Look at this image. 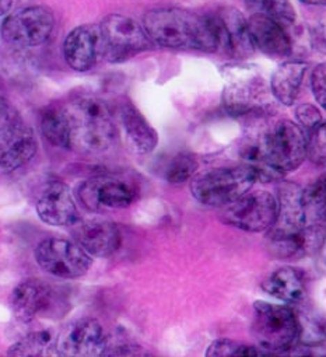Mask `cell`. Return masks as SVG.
<instances>
[{
	"label": "cell",
	"mask_w": 326,
	"mask_h": 357,
	"mask_svg": "<svg viewBox=\"0 0 326 357\" xmlns=\"http://www.w3.org/2000/svg\"><path fill=\"white\" fill-rule=\"evenodd\" d=\"M143 29L150 41L160 47L219 51L210 16H198L180 9H155L144 15Z\"/></svg>",
	"instance_id": "6da1fadb"
},
{
	"label": "cell",
	"mask_w": 326,
	"mask_h": 357,
	"mask_svg": "<svg viewBox=\"0 0 326 357\" xmlns=\"http://www.w3.org/2000/svg\"><path fill=\"white\" fill-rule=\"evenodd\" d=\"M69 125V149L84 155L108 151L116 128L108 104L94 96H80L63 107Z\"/></svg>",
	"instance_id": "7a4b0ae2"
},
{
	"label": "cell",
	"mask_w": 326,
	"mask_h": 357,
	"mask_svg": "<svg viewBox=\"0 0 326 357\" xmlns=\"http://www.w3.org/2000/svg\"><path fill=\"white\" fill-rule=\"evenodd\" d=\"M254 312L251 329L263 351L284 353L297 346L301 337V324L290 307L256 301Z\"/></svg>",
	"instance_id": "3957f363"
},
{
	"label": "cell",
	"mask_w": 326,
	"mask_h": 357,
	"mask_svg": "<svg viewBox=\"0 0 326 357\" xmlns=\"http://www.w3.org/2000/svg\"><path fill=\"white\" fill-rule=\"evenodd\" d=\"M256 181L255 171L248 165L217 168L195 176L191 191L202 205L224 208L249 192Z\"/></svg>",
	"instance_id": "277c9868"
},
{
	"label": "cell",
	"mask_w": 326,
	"mask_h": 357,
	"mask_svg": "<svg viewBox=\"0 0 326 357\" xmlns=\"http://www.w3.org/2000/svg\"><path fill=\"white\" fill-rule=\"evenodd\" d=\"M100 55L109 62H123L150 50L151 41L143 26L123 15H109L97 26Z\"/></svg>",
	"instance_id": "5b68a950"
},
{
	"label": "cell",
	"mask_w": 326,
	"mask_h": 357,
	"mask_svg": "<svg viewBox=\"0 0 326 357\" xmlns=\"http://www.w3.org/2000/svg\"><path fill=\"white\" fill-rule=\"evenodd\" d=\"M34 255L42 271L61 279L82 278L91 266V257L77 243L65 238L41 241Z\"/></svg>",
	"instance_id": "8992f818"
},
{
	"label": "cell",
	"mask_w": 326,
	"mask_h": 357,
	"mask_svg": "<svg viewBox=\"0 0 326 357\" xmlns=\"http://www.w3.org/2000/svg\"><path fill=\"white\" fill-rule=\"evenodd\" d=\"M54 27L55 17L51 9L31 6L6 17L2 24V37L9 45L33 48L47 43Z\"/></svg>",
	"instance_id": "52a82bcc"
},
{
	"label": "cell",
	"mask_w": 326,
	"mask_h": 357,
	"mask_svg": "<svg viewBox=\"0 0 326 357\" xmlns=\"http://www.w3.org/2000/svg\"><path fill=\"white\" fill-rule=\"evenodd\" d=\"M223 220L248 233H262L272 227L277 215V198L267 191L247 192L224 206Z\"/></svg>",
	"instance_id": "ba28073f"
},
{
	"label": "cell",
	"mask_w": 326,
	"mask_h": 357,
	"mask_svg": "<svg viewBox=\"0 0 326 357\" xmlns=\"http://www.w3.org/2000/svg\"><path fill=\"white\" fill-rule=\"evenodd\" d=\"M77 197L88 211L102 212L129 208L134 202L137 191L132 183L122 178L98 175L80 185Z\"/></svg>",
	"instance_id": "9c48e42d"
},
{
	"label": "cell",
	"mask_w": 326,
	"mask_h": 357,
	"mask_svg": "<svg viewBox=\"0 0 326 357\" xmlns=\"http://www.w3.org/2000/svg\"><path fill=\"white\" fill-rule=\"evenodd\" d=\"M108 337L102 325L94 318H82L72 322L55 340L59 356L90 357L102 356Z\"/></svg>",
	"instance_id": "30bf717a"
},
{
	"label": "cell",
	"mask_w": 326,
	"mask_h": 357,
	"mask_svg": "<svg viewBox=\"0 0 326 357\" xmlns=\"http://www.w3.org/2000/svg\"><path fill=\"white\" fill-rule=\"evenodd\" d=\"M38 150L37 137L20 116L0 126V169L13 172L33 160Z\"/></svg>",
	"instance_id": "8fae6325"
},
{
	"label": "cell",
	"mask_w": 326,
	"mask_h": 357,
	"mask_svg": "<svg viewBox=\"0 0 326 357\" xmlns=\"http://www.w3.org/2000/svg\"><path fill=\"white\" fill-rule=\"evenodd\" d=\"M72 233L76 243L90 255L95 258H108L114 255L122 244L119 227L107 219H77L72 225Z\"/></svg>",
	"instance_id": "7c38bea8"
},
{
	"label": "cell",
	"mask_w": 326,
	"mask_h": 357,
	"mask_svg": "<svg viewBox=\"0 0 326 357\" xmlns=\"http://www.w3.org/2000/svg\"><path fill=\"white\" fill-rule=\"evenodd\" d=\"M215 24L219 51L242 59L254 54L255 47L251 40L248 20L235 9L226 8L210 16Z\"/></svg>",
	"instance_id": "4fadbf2b"
},
{
	"label": "cell",
	"mask_w": 326,
	"mask_h": 357,
	"mask_svg": "<svg viewBox=\"0 0 326 357\" xmlns=\"http://www.w3.org/2000/svg\"><path fill=\"white\" fill-rule=\"evenodd\" d=\"M40 219L55 227L72 226L79 219L75 198L68 185L61 181L48 183L36 204Z\"/></svg>",
	"instance_id": "5bb4252c"
},
{
	"label": "cell",
	"mask_w": 326,
	"mask_h": 357,
	"mask_svg": "<svg viewBox=\"0 0 326 357\" xmlns=\"http://www.w3.org/2000/svg\"><path fill=\"white\" fill-rule=\"evenodd\" d=\"M302 190L294 184L283 183L279 188L277 215L269 229L267 238L288 237L305 230V218L301 202Z\"/></svg>",
	"instance_id": "9a60e30c"
},
{
	"label": "cell",
	"mask_w": 326,
	"mask_h": 357,
	"mask_svg": "<svg viewBox=\"0 0 326 357\" xmlns=\"http://www.w3.org/2000/svg\"><path fill=\"white\" fill-rule=\"evenodd\" d=\"M54 291L41 280H26L17 284L10 296V305L20 322H31L52 305Z\"/></svg>",
	"instance_id": "2e32d148"
},
{
	"label": "cell",
	"mask_w": 326,
	"mask_h": 357,
	"mask_svg": "<svg viewBox=\"0 0 326 357\" xmlns=\"http://www.w3.org/2000/svg\"><path fill=\"white\" fill-rule=\"evenodd\" d=\"M251 40L255 48L272 58H283L291 54V41L284 27L270 17L252 15L248 20Z\"/></svg>",
	"instance_id": "e0dca14e"
},
{
	"label": "cell",
	"mask_w": 326,
	"mask_h": 357,
	"mask_svg": "<svg viewBox=\"0 0 326 357\" xmlns=\"http://www.w3.org/2000/svg\"><path fill=\"white\" fill-rule=\"evenodd\" d=\"M263 80V79H262ZM261 77L249 73H233L227 79L223 93V104L231 115H244L255 108L258 97L263 91Z\"/></svg>",
	"instance_id": "ac0fdd59"
},
{
	"label": "cell",
	"mask_w": 326,
	"mask_h": 357,
	"mask_svg": "<svg viewBox=\"0 0 326 357\" xmlns=\"http://www.w3.org/2000/svg\"><path fill=\"white\" fill-rule=\"evenodd\" d=\"M63 55L68 65L76 72L93 69L100 55L97 27L80 26L72 30L65 38Z\"/></svg>",
	"instance_id": "d6986e66"
},
{
	"label": "cell",
	"mask_w": 326,
	"mask_h": 357,
	"mask_svg": "<svg viewBox=\"0 0 326 357\" xmlns=\"http://www.w3.org/2000/svg\"><path fill=\"white\" fill-rule=\"evenodd\" d=\"M121 121L130 149L137 154H148L158 144V135L144 115L129 101L121 107Z\"/></svg>",
	"instance_id": "ffe728a7"
},
{
	"label": "cell",
	"mask_w": 326,
	"mask_h": 357,
	"mask_svg": "<svg viewBox=\"0 0 326 357\" xmlns=\"http://www.w3.org/2000/svg\"><path fill=\"white\" fill-rule=\"evenodd\" d=\"M263 289L277 300L287 304H297L305 298V282L302 273L291 266L274 271L263 283Z\"/></svg>",
	"instance_id": "44dd1931"
},
{
	"label": "cell",
	"mask_w": 326,
	"mask_h": 357,
	"mask_svg": "<svg viewBox=\"0 0 326 357\" xmlns=\"http://www.w3.org/2000/svg\"><path fill=\"white\" fill-rule=\"evenodd\" d=\"M308 65L301 61L281 63L272 76V94L283 105H293L300 93Z\"/></svg>",
	"instance_id": "7402d4cb"
},
{
	"label": "cell",
	"mask_w": 326,
	"mask_h": 357,
	"mask_svg": "<svg viewBox=\"0 0 326 357\" xmlns=\"http://www.w3.org/2000/svg\"><path fill=\"white\" fill-rule=\"evenodd\" d=\"M305 227H322L326 213V181L325 175L301 192Z\"/></svg>",
	"instance_id": "603a6c76"
},
{
	"label": "cell",
	"mask_w": 326,
	"mask_h": 357,
	"mask_svg": "<svg viewBox=\"0 0 326 357\" xmlns=\"http://www.w3.org/2000/svg\"><path fill=\"white\" fill-rule=\"evenodd\" d=\"M41 132L52 146L69 149V125L63 107H49L44 111Z\"/></svg>",
	"instance_id": "cb8c5ba5"
},
{
	"label": "cell",
	"mask_w": 326,
	"mask_h": 357,
	"mask_svg": "<svg viewBox=\"0 0 326 357\" xmlns=\"http://www.w3.org/2000/svg\"><path fill=\"white\" fill-rule=\"evenodd\" d=\"M55 337L49 331H37L26 335L13 346H10L8 354L16 357H38L56 354Z\"/></svg>",
	"instance_id": "d4e9b609"
},
{
	"label": "cell",
	"mask_w": 326,
	"mask_h": 357,
	"mask_svg": "<svg viewBox=\"0 0 326 357\" xmlns=\"http://www.w3.org/2000/svg\"><path fill=\"white\" fill-rule=\"evenodd\" d=\"M244 2L254 15L270 17L283 27L295 22V10L290 0H244Z\"/></svg>",
	"instance_id": "484cf974"
},
{
	"label": "cell",
	"mask_w": 326,
	"mask_h": 357,
	"mask_svg": "<svg viewBox=\"0 0 326 357\" xmlns=\"http://www.w3.org/2000/svg\"><path fill=\"white\" fill-rule=\"evenodd\" d=\"M199 164L196 158L191 154L181 153L171 158L164 171V178L170 184H183L189 181L195 175Z\"/></svg>",
	"instance_id": "4316f807"
},
{
	"label": "cell",
	"mask_w": 326,
	"mask_h": 357,
	"mask_svg": "<svg viewBox=\"0 0 326 357\" xmlns=\"http://www.w3.org/2000/svg\"><path fill=\"white\" fill-rule=\"evenodd\" d=\"M265 354L266 353L262 349L240 343L231 339L215 340L206 350L208 357H252Z\"/></svg>",
	"instance_id": "83f0119b"
},
{
	"label": "cell",
	"mask_w": 326,
	"mask_h": 357,
	"mask_svg": "<svg viewBox=\"0 0 326 357\" xmlns=\"http://www.w3.org/2000/svg\"><path fill=\"white\" fill-rule=\"evenodd\" d=\"M306 155L316 165H323L326 161V128L325 123L308 132Z\"/></svg>",
	"instance_id": "f1b7e54d"
},
{
	"label": "cell",
	"mask_w": 326,
	"mask_h": 357,
	"mask_svg": "<svg viewBox=\"0 0 326 357\" xmlns=\"http://www.w3.org/2000/svg\"><path fill=\"white\" fill-rule=\"evenodd\" d=\"M295 116L304 129L308 132L323 123L322 115L312 104H300L295 108Z\"/></svg>",
	"instance_id": "f546056e"
},
{
	"label": "cell",
	"mask_w": 326,
	"mask_h": 357,
	"mask_svg": "<svg viewBox=\"0 0 326 357\" xmlns=\"http://www.w3.org/2000/svg\"><path fill=\"white\" fill-rule=\"evenodd\" d=\"M325 63L318 65L311 75V87L315 100L322 108L326 107V69Z\"/></svg>",
	"instance_id": "4dcf8cb0"
},
{
	"label": "cell",
	"mask_w": 326,
	"mask_h": 357,
	"mask_svg": "<svg viewBox=\"0 0 326 357\" xmlns=\"http://www.w3.org/2000/svg\"><path fill=\"white\" fill-rule=\"evenodd\" d=\"M17 118H19V115L15 111V108L12 107V104L2 94H0V126L10 122V121H15Z\"/></svg>",
	"instance_id": "1f68e13d"
},
{
	"label": "cell",
	"mask_w": 326,
	"mask_h": 357,
	"mask_svg": "<svg viewBox=\"0 0 326 357\" xmlns=\"http://www.w3.org/2000/svg\"><path fill=\"white\" fill-rule=\"evenodd\" d=\"M12 6H13V0H0V16L8 15Z\"/></svg>",
	"instance_id": "d6a6232c"
},
{
	"label": "cell",
	"mask_w": 326,
	"mask_h": 357,
	"mask_svg": "<svg viewBox=\"0 0 326 357\" xmlns=\"http://www.w3.org/2000/svg\"><path fill=\"white\" fill-rule=\"evenodd\" d=\"M302 3H306V5H313V6H318V5H325V0H301Z\"/></svg>",
	"instance_id": "836d02e7"
}]
</instances>
